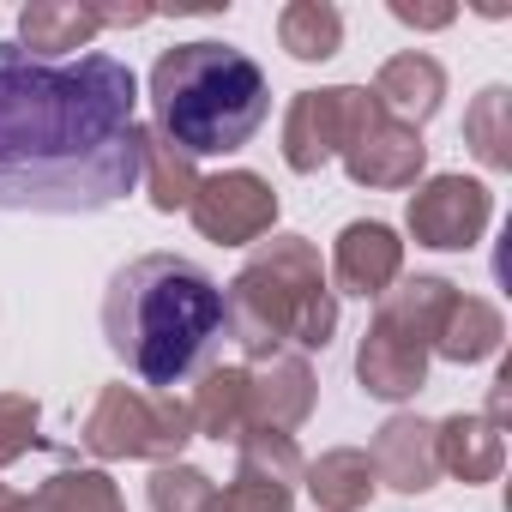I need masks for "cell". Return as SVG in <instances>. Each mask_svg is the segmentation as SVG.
I'll return each instance as SVG.
<instances>
[{
    "mask_svg": "<svg viewBox=\"0 0 512 512\" xmlns=\"http://www.w3.org/2000/svg\"><path fill=\"white\" fill-rule=\"evenodd\" d=\"M139 79L115 55L37 61L0 43V211L79 217L139 187Z\"/></svg>",
    "mask_w": 512,
    "mask_h": 512,
    "instance_id": "1",
    "label": "cell"
},
{
    "mask_svg": "<svg viewBox=\"0 0 512 512\" xmlns=\"http://www.w3.org/2000/svg\"><path fill=\"white\" fill-rule=\"evenodd\" d=\"M103 338L127 374L169 392L205 368L223 338V290L205 266L181 253H139L103 290Z\"/></svg>",
    "mask_w": 512,
    "mask_h": 512,
    "instance_id": "2",
    "label": "cell"
},
{
    "mask_svg": "<svg viewBox=\"0 0 512 512\" xmlns=\"http://www.w3.org/2000/svg\"><path fill=\"white\" fill-rule=\"evenodd\" d=\"M272 115V85L260 61L193 37L157 55L151 67V133L181 157H229L241 151Z\"/></svg>",
    "mask_w": 512,
    "mask_h": 512,
    "instance_id": "3",
    "label": "cell"
},
{
    "mask_svg": "<svg viewBox=\"0 0 512 512\" xmlns=\"http://www.w3.org/2000/svg\"><path fill=\"white\" fill-rule=\"evenodd\" d=\"M223 332L253 356L272 350H326L338 332V290L308 235H272L247 253L223 290Z\"/></svg>",
    "mask_w": 512,
    "mask_h": 512,
    "instance_id": "4",
    "label": "cell"
},
{
    "mask_svg": "<svg viewBox=\"0 0 512 512\" xmlns=\"http://www.w3.org/2000/svg\"><path fill=\"white\" fill-rule=\"evenodd\" d=\"M452 302H458V284H446L434 272L398 278L374 302V326L362 332V350H356V380L368 398L404 404L428 386V356H434V338H440Z\"/></svg>",
    "mask_w": 512,
    "mask_h": 512,
    "instance_id": "5",
    "label": "cell"
},
{
    "mask_svg": "<svg viewBox=\"0 0 512 512\" xmlns=\"http://www.w3.org/2000/svg\"><path fill=\"white\" fill-rule=\"evenodd\" d=\"M193 440V416L175 392H151V386H103L79 422V446L103 464L121 458H145V464H175L181 446Z\"/></svg>",
    "mask_w": 512,
    "mask_h": 512,
    "instance_id": "6",
    "label": "cell"
},
{
    "mask_svg": "<svg viewBox=\"0 0 512 512\" xmlns=\"http://www.w3.org/2000/svg\"><path fill=\"white\" fill-rule=\"evenodd\" d=\"M344 169L356 187H374V193H398V187H416L422 169H428V145L416 127L392 121L368 85H356V103H350V127H344V145H338Z\"/></svg>",
    "mask_w": 512,
    "mask_h": 512,
    "instance_id": "7",
    "label": "cell"
},
{
    "mask_svg": "<svg viewBox=\"0 0 512 512\" xmlns=\"http://www.w3.org/2000/svg\"><path fill=\"white\" fill-rule=\"evenodd\" d=\"M187 217L205 241L217 247H247V241H260L272 235L278 223V193L266 175H253V169H223V175H199L193 199H187Z\"/></svg>",
    "mask_w": 512,
    "mask_h": 512,
    "instance_id": "8",
    "label": "cell"
},
{
    "mask_svg": "<svg viewBox=\"0 0 512 512\" xmlns=\"http://www.w3.org/2000/svg\"><path fill=\"white\" fill-rule=\"evenodd\" d=\"M416 247H434V253H464L488 235L494 223V193L470 175H428L416 181L410 193V211H404Z\"/></svg>",
    "mask_w": 512,
    "mask_h": 512,
    "instance_id": "9",
    "label": "cell"
},
{
    "mask_svg": "<svg viewBox=\"0 0 512 512\" xmlns=\"http://www.w3.org/2000/svg\"><path fill=\"white\" fill-rule=\"evenodd\" d=\"M241 368H247V398H253V434H260V428L296 434V428L314 416L320 380H314L308 356L272 350V356H253V362H241Z\"/></svg>",
    "mask_w": 512,
    "mask_h": 512,
    "instance_id": "10",
    "label": "cell"
},
{
    "mask_svg": "<svg viewBox=\"0 0 512 512\" xmlns=\"http://www.w3.org/2000/svg\"><path fill=\"white\" fill-rule=\"evenodd\" d=\"M332 278L344 296H362V302H380L398 278H404V241L392 223L380 217H356L338 229L332 241Z\"/></svg>",
    "mask_w": 512,
    "mask_h": 512,
    "instance_id": "11",
    "label": "cell"
},
{
    "mask_svg": "<svg viewBox=\"0 0 512 512\" xmlns=\"http://www.w3.org/2000/svg\"><path fill=\"white\" fill-rule=\"evenodd\" d=\"M356 85H326V91H296L284 109V163L296 175H314L338 157L344 127H350Z\"/></svg>",
    "mask_w": 512,
    "mask_h": 512,
    "instance_id": "12",
    "label": "cell"
},
{
    "mask_svg": "<svg viewBox=\"0 0 512 512\" xmlns=\"http://www.w3.org/2000/svg\"><path fill=\"white\" fill-rule=\"evenodd\" d=\"M368 464H374V482L392 488V494H428L440 482V452H434V422L428 416H386L374 428V446H368Z\"/></svg>",
    "mask_w": 512,
    "mask_h": 512,
    "instance_id": "13",
    "label": "cell"
},
{
    "mask_svg": "<svg viewBox=\"0 0 512 512\" xmlns=\"http://www.w3.org/2000/svg\"><path fill=\"white\" fill-rule=\"evenodd\" d=\"M374 103L392 115V121H404V127H428L434 115H440V97H446V67L428 55V49H404V55H392L380 73H374Z\"/></svg>",
    "mask_w": 512,
    "mask_h": 512,
    "instance_id": "14",
    "label": "cell"
},
{
    "mask_svg": "<svg viewBox=\"0 0 512 512\" xmlns=\"http://www.w3.org/2000/svg\"><path fill=\"white\" fill-rule=\"evenodd\" d=\"M103 31L97 7L91 0H31V7H19V49L37 55V61H67L79 49H91Z\"/></svg>",
    "mask_w": 512,
    "mask_h": 512,
    "instance_id": "15",
    "label": "cell"
},
{
    "mask_svg": "<svg viewBox=\"0 0 512 512\" xmlns=\"http://www.w3.org/2000/svg\"><path fill=\"white\" fill-rule=\"evenodd\" d=\"M193 434L217 446H241L253 434V398H247V368H199V386L187 398Z\"/></svg>",
    "mask_w": 512,
    "mask_h": 512,
    "instance_id": "16",
    "label": "cell"
},
{
    "mask_svg": "<svg viewBox=\"0 0 512 512\" xmlns=\"http://www.w3.org/2000/svg\"><path fill=\"white\" fill-rule=\"evenodd\" d=\"M434 452H440V470L446 476H458L464 488H476V482H494L500 476V464H506V434L488 422V416H446V422H434Z\"/></svg>",
    "mask_w": 512,
    "mask_h": 512,
    "instance_id": "17",
    "label": "cell"
},
{
    "mask_svg": "<svg viewBox=\"0 0 512 512\" xmlns=\"http://www.w3.org/2000/svg\"><path fill=\"white\" fill-rule=\"evenodd\" d=\"M302 482H308V494H314L320 512H362L374 500V488H380L368 452H356V446L320 452L314 464H302Z\"/></svg>",
    "mask_w": 512,
    "mask_h": 512,
    "instance_id": "18",
    "label": "cell"
},
{
    "mask_svg": "<svg viewBox=\"0 0 512 512\" xmlns=\"http://www.w3.org/2000/svg\"><path fill=\"white\" fill-rule=\"evenodd\" d=\"M500 344H506V320H500V308L482 302V296H458L452 314H446V326H440V338H434V356L470 368V362L500 356Z\"/></svg>",
    "mask_w": 512,
    "mask_h": 512,
    "instance_id": "19",
    "label": "cell"
},
{
    "mask_svg": "<svg viewBox=\"0 0 512 512\" xmlns=\"http://www.w3.org/2000/svg\"><path fill=\"white\" fill-rule=\"evenodd\" d=\"M278 43L290 49V61H332L344 43V13L332 0H290L278 13Z\"/></svg>",
    "mask_w": 512,
    "mask_h": 512,
    "instance_id": "20",
    "label": "cell"
},
{
    "mask_svg": "<svg viewBox=\"0 0 512 512\" xmlns=\"http://www.w3.org/2000/svg\"><path fill=\"white\" fill-rule=\"evenodd\" d=\"M464 145L476 151V163L512 169V91L506 85L476 91V103L464 109Z\"/></svg>",
    "mask_w": 512,
    "mask_h": 512,
    "instance_id": "21",
    "label": "cell"
},
{
    "mask_svg": "<svg viewBox=\"0 0 512 512\" xmlns=\"http://www.w3.org/2000/svg\"><path fill=\"white\" fill-rule=\"evenodd\" d=\"M139 181H145V193H151L157 211H187V199L199 187V169H193V157H181L175 145H163L145 127V139H139Z\"/></svg>",
    "mask_w": 512,
    "mask_h": 512,
    "instance_id": "22",
    "label": "cell"
},
{
    "mask_svg": "<svg viewBox=\"0 0 512 512\" xmlns=\"http://www.w3.org/2000/svg\"><path fill=\"white\" fill-rule=\"evenodd\" d=\"M217 506V482L199 464H157L151 470V512H211Z\"/></svg>",
    "mask_w": 512,
    "mask_h": 512,
    "instance_id": "23",
    "label": "cell"
},
{
    "mask_svg": "<svg viewBox=\"0 0 512 512\" xmlns=\"http://www.w3.org/2000/svg\"><path fill=\"white\" fill-rule=\"evenodd\" d=\"M211 512H296V482H278L253 464H235V482L217 494Z\"/></svg>",
    "mask_w": 512,
    "mask_h": 512,
    "instance_id": "24",
    "label": "cell"
},
{
    "mask_svg": "<svg viewBox=\"0 0 512 512\" xmlns=\"http://www.w3.org/2000/svg\"><path fill=\"white\" fill-rule=\"evenodd\" d=\"M49 494L61 500V512H127L121 506V488L109 482V470H85V464H67L49 476Z\"/></svg>",
    "mask_w": 512,
    "mask_h": 512,
    "instance_id": "25",
    "label": "cell"
},
{
    "mask_svg": "<svg viewBox=\"0 0 512 512\" xmlns=\"http://www.w3.org/2000/svg\"><path fill=\"white\" fill-rule=\"evenodd\" d=\"M43 404L31 392H0V470L43 446Z\"/></svg>",
    "mask_w": 512,
    "mask_h": 512,
    "instance_id": "26",
    "label": "cell"
},
{
    "mask_svg": "<svg viewBox=\"0 0 512 512\" xmlns=\"http://www.w3.org/2000/svg\"><path fill=\"white\" fill-rule=\"evenodd\" d=\"M392 19L410 25V31H446L458 13H452V7H410V0H392Z\"/></svg>",
    "mask_w": 512,
    "mask_h": 512,
    "instance_id": "27",
    "label": "cell"
},
{
    "mask_svg": "<svg viewBox=\"0 0 512 512\" xmlns=\"http://www.w3.org/2000/svg\"><path fill=\"white\" fill-rule=\"evenodd\" d=\"M7 512H61V500L49 494V482H37L31 494H13V506Z\"/></svg>",
    "mask_w": 512,
    "mask_h": 512,
    "instance_id": "28",
    "label": "cell"
},
{
    "mask_svg": "<svg viewBox=\"0 0 512 512\" xmlns=\"http://www.w3.org/2000/svg\"><path fill=\"white\" fill-rule=\"evenodd\" d=\"M7 506H13V488H7V482H0V512H7Z\"/></svg>",
    "mask_w": 512,
    "mask_h": 512,
    "instance_id": "29",
    "label": "cell"
}]
</instances>
